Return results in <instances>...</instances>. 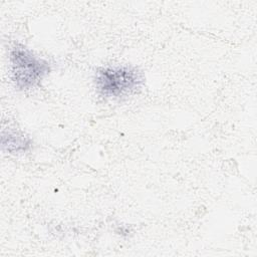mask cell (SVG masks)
<instances>
[{
	"label": "cell",
	"instance_id": "6da1fadb",
	"mask_svg": "<svg viewBox=\"0 0 257 257\" xmlns=\"http://www.w3.org/2000/svg\"><path fill=\"white\" fill-rule=\"evenodd\" d=\"M12 78L20 89H28L37 85L49 73L47 61L35 56L23 45L16 44L10 52Z\"/></svg>",
	"mask_w": 257,
	"mask_h": 257
},
{
	"label": "cell",
	"instance_id": "7a4b0ae2",
	"mask_svg": "<svg viewBox=\"0 0 257 257\" xmlns=\"http://www.w3.org/2000/svg\"><path fill=\"white\" fill-rule=\"evenodd\" d=\"M143 77L131 66H109L97 70L95 84L98 92L105 97H120L140 88Z\"/></svg>",
	"mask_w": 257,
	"mask_h": 257
},
{
	"label": "cell",
	"instance_id": "3957f363",
	"mask_svg": "<svg viewBox=\"0 0 257 257\" xmlns=\"http://www.w3.org/2000/svg\"><path fill=\"white\" fill-rule=\"evenodd\" d=\"M2 147L10 153H23L30 149L31 140L18 131H3Z\"/></svg>",
	"mask_w": 257,
	"mask_h": 257
}]
</instances>
